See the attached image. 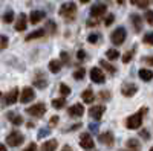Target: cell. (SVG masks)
I'll list each match as a JSON object with an SVG mask.
<instances>
[{
    "label": "cell",
    "mask_w": 153,
    "mask_h": 151,
    "mask_svg": "<svg viewBox=\"0 0 153 151\" xmlns=\"http://www.w3.org/2000/svg\"><path fill=\"white\" fill-rule=\"evenodd\" d=\"M147 113V107H143L141 110H139L138 113H135V115L129 116L126 121V127L129 128V130H136L141 127V124H143V116Z\"/></svg>",
    "instance_id": "6da1fadb"
},
{
    "label": "cell",
    "mask_w": 153,
    "mask_h": 151,
    "mask_svg": "<svg viewBox=\"0 0 153 151\" xmlns=\"http://www.w3.org/2000/svg\"><path fill=\"white\" fill-rule=\"evenodd\" d=\"M76 14V5L72 3V2H68V3H63L60 6V15L65 17L68 20H72Z\"/></svg>",
    "instance_id": "7a4b0ae2"
},
{
    "label": "cell",
    "mask_w": 153,
    "mask_h": 151,
    "mask_svg": "<svg viewBox=\"0 0 153 151\" xmlns=\"http://www.w3.org/2000/svg\"><path fill=\"white\" fill-rule=\"evenodd\" d=\"M126 35H127V32H126L124 28H117V29L112 32L110 40H112V43L115 46H120V44H123L126 41Z\"/></svg>",
    "instance_id": "3957f363"
},
{
    "label": "cell",
    "mask_w": 153,
    "mask_h": 151,
    "mask_svg": "<svg viewBox=\"0 0 153 151\" xmlns=\"http://www.w3.org/2000/svg\"><path fill=\"white\" fill-rule=\"evenodd\" d=\"M23 139H25V136H23L22 133H19V131H11V133L8 134V137H6V144H8L9 147H19V145L23 144Z\"/></svg>",
    "instance_id": "277c9868"
},
{
    "label": "cell",
    "mask_w": 153,
    "mask_h": 151,
    "mask_svg": "<svg viewBox=\"0 0 153 151\" xmlns=\"http://www.w3.org/2000/svg\"><path fill=\"white\" fill-rule=\"evenodd\" d=\"M26 111H28V115H31V116L42 118V116L45 115V111H46V105H45V104H42V102H38V104H35V105L29 107Z\"/></svg>",
    "instance_id": "5b68a950"
},
{
    "label": "cell",
    "mask_w": 153,
    "mask_h": 151,
    "mask_svg": "<svg viewBox=\"0 0 153 151\" xmlns=\"http://www.w3.org/2000/svg\"><path fill=\"white\" fill-rule=\"evenodd\" d=\"M91 80L97 84H104L106 81V75L103 73V70L98 69V67H92L91 69Z\"/></svg>",
    "instance_id": "8992f818"
},
{
    "label": "cell",
    "mask_w": 153,
    "mask_h": 151,
    "mask_svg": "<svg viewBox=\"0 0 153 151\" xmlns=\"http://www.w3.org/2000/svg\"><path fill=\"white\" fill-rule=\"evenodd\" d=\"M34 96H35V93H34V90H32V87H25V89L22 90V93H20V102L22 104H26V102H31V101L34 99Z\"/></svg>",
    "instance_id": "52a82bcc"
},
{
    "label": "cell",
    "mask_w": 153,
    "mask_h": 151,
    "mask_svg": "<svg viewBox=\"0 0 153 151\" xmlns=\"http://www.w3.org/2000/svg\"><path fill=\"white\" fill-rule=\"evenodd\" d=\"M106 11H107V8H106L104 3H97V5H94V6L91 8V15L98 20V17H101V15L106 14Z\"/></svg>",
    "instance_id": "ba28073f"
},
{
    "label": "cell",
    "mask_w": 153,
    "mask_h": 151,
    "mask_svg": "<svg viewBox=\"0 0 153 151\" xmlns=\"http://www.w3.org/2000/svg\"><path fill=\"white\" fill-rule=\"evenodd\" d=\"M104 111H106V107L104 105H94L91 107V110H89V116H91L92 119H101V116L104 115Z\"/></svg>",
    "instance_id": "9c48e42d"
},
{
    "label": "cell",
    "mask_w": 153,
    "mask_h": 151,
    "mask_svg": "<svg viewBox=\"0 0 153 151\" xmlns=\"http://www.w3.org/2000/svg\"><path fill=\"white\" fill-rule=\"evenodd\" d=\"M80 145L83 147V148H86V150H92L94 148V139H92V136L91 134H87V133H84V134H81L80 136Z\"/></svg>",
    "instance_id": "30bf717a"
},
{
    "label": "cell",
    "mask_w": 153,
    "mask_h": 151,
    "mask_svg": "<svg viewBox=\"0 0 153 151\" xmlns=\"http://www.w3.org/2000/svg\"><path fill=\"white\" fill-rule=\"evenodd\" d=\"M34 85L38 87V89H45L48 85V78L43 75V72H37L34 77Z\"/></svg>",
    "instance_id": "8fae6325"
},
{
    "label": "cell",
    "mask_w": 153,
    "mask_h": 151,
    "mask_svg": "<svg viewBox=\"0 0 153 151\" xmlns=\"http://www.w3.org/2000/svg\"><path fill=\"white\" fill-rule=\"evenodd\" d=\"M17 99H20V95H19V89H12L9 93L5 95V104L8 105H12L17 102Z\"/></svg>",
    "instance_id": "7c38bea8"
},
{
    "label": "cell",
    "mask_w": 153,
    "mask_h": 151,
    "mask_svg": "<svg viewBox=\"0 0 153 151\" xmlns=\"http://www.w3.org/2000/svg\"><path fill=\"white\" fill-rule=\"evenodd\" d=\"M68 113H69V116H72V118H80V116L84 115V107L81 104H74L72 107H69Z\"/></svg>",
    "instance_id": "4fadbf2b"
},
{
    "label": "cell",
    "mask_w": 153,
    "mask_h": 151,
    "mask_svg": "<svg viewBox=\"0 0 153 151\" xmlns=\"http://www.w3.org/2000/svg\"><path fill=\"white\" fill-rule=\"evenodd\" d=\"M136 90H138V87H136L135 84H124V85L121 87V93H123L124 96H127V98L133 96V95L136 93Z\"/></svg>",
    "instance_id": "5bb4252c"
},
{
    "label": "cell",
    "mask_w": 153,
    "mask_h": 151,
    "mask_svg": "<svg viewBox=\"0 0 153 151\" xmlns=\"http://www.w3.org/2000/svg\"><path fill=\"white\" fill-rule=\"evenodd\" d=\"M98 141H100L101 144L107 145V147H112V145H113V142H115L113 134H112V133H103V134H100V136H98Z\"/></svg>",
    "instance_id": "9a60e30c"
},
{
    "label": "cell",
    "mask_w": 153,
    "mask_h": 151,
    "mask_svg": "<svg viewBox=\"0 0 153 151\" xmlns=\"http://www.w3.org/2000/svg\"><path fill=\"white\" fill-rule=\"evenodd\" d=\"M130 20H132V24H133L135 32H141V29H143V18L139 17L138 14H132V15H130Z\"/></svg>",
    "instance_id": "2e32d148"
},
{
    "label": "cell",
    "mask_w": 153,
    "mask_h": 151,
    "mask_svg": "<svg viewBox=\"0 0 153 151\" xmlns=\"http://www.w3.org/2000/svg\"><path fill=\"white\" fill-rule=\"evenodd\" d=\"M26 29V14H20L17 17V21H16V31L22 32Z\"/></svg>",
    "instance_id": "e0dca14e"
},
{
    "label": "cell",
    "mask_w": 153,
    "mask_h": 151,
    "mask_svg": "<svg viewBox=\"0 0 153 151\" xmlns=\"http://www.w3.org/2000/svg\"><path fill=\"white\" fill-rule=\"evenodd\" d=\"M43 18H45V12H43V11H32L31 15H29V21H31L32 24L42 21Z\"/></svg>",
    "instance_id": "ac0fdd59"
},
{
    "label": "cell",
    "mask_w": 153,
    "mask_h": 151,
    "mask_svg": "<svg viewBox=\"0 0 153 151\" xmlns=\"http://www.w3.org/2000/svg\"><path fill=\"white\" fill-rule=\"evenodd\" d=\"M81 98H83V101H84L86 104H92L94 99H95V95H94L92 89H86V90L81 93Z\"/></svg>",
    "instance_id": "d6986e66"
},
{
    "label": "cell",
    "mask_w": 153,
    "mask_h": 151,
    "mask_svg": "<svg viewBox=\"0 0 153 151\" xmlns=\"http://www.w3.org/2000/svg\"><path fill=\"white\" fill-rule=\"evenodd\" d=\"M57 150V141L55 139H51L48 142H45L42 145V150L40 151H55Z\"/></svg>",
    "instance_id": "ffe728a7"
},
{
    "label": "cell",
    "mask_w": 153,
    "mask_h": 151,
    "mask_svg": "<svg viewBox=\"0 0 153 151\" xmlns=\"http://www.w3.org/2000/svg\"><path fill=\"white\" fill-rule=\"evenodd\" d=\"M46 34V31L45 29H37V31H34V32H31L28 37H26V41H31V40H35V38H42V37Z\"/></svg>",
    "instance_id": "44dd1931"
},
{
    "label": "cell",
    "mask_w": 153,
    "mask_h": 151,
    "mask_svg": "<svg viewBox=\"0 0 153 151\" xmlns=\"http://www.w3.org/2000/svg\"><path fill=\"white\" fill-rule=\"evenodd\" d=\"M127 150L129 151H141V145L136 139H129L127 141Z\"/></svg>",
    "instance_id": "7402d4cb"
},
{
    "label": "cell",
    "mask_w": 153,
    "mask_h": 151,
    "mask_svg": "<svg viewBox=\"0 0 153 151\" xmlns=\"http://www.w3.org/2000/svg\"><path fill=\"white\" fill-rule=\"evenodd\" d=\"M139 78H141L143 81H152L153 72L149 70V69H141V70H139Z\"/></svg>",
    "instance_id": "603a6c76"
},
{
    "label": "cell",
    "mask_w": 153,
    "mask_h": 151,
    "mask_svg": "<svg viewBox=\"0 0 153 151\" xmlns=\"http://www.w3.org/2000/svg\"><path fill=\"white\" fill-rule=\"evenodd\" d=\"M8 119L11 121V124H14V125H22L23 124V118L16 115V113H12V111L8 113Z\"/></svg>",
    "instance_id": "cb8c5ba5"
},
{
    "label": "cell",
    "mask_w": 153,
    "mask_h": 151,
    "mask_svg": "<svg viewBox=\"0 0 153 151\" xmlns=\"http://www.w3.org/2000/svg\"><path fill=\"white\" fill-rule=\"evenodd\" d=\"M60 69H61V61H58V60H52V61L49 63V70L52 72V73H58Z\"/></svg>",
    "instance_id": "d4e9b609"
},
{
    "label": "cell",
    "mask_w": 153,
    "mask_h": 151,
    "mask_svg": "<svg viewBox=\"0 0 153 151\" xmlns=\"http://www.w3.org/2000/svg\"><path fill=\"white\" fill-rule=\"evenodd\" d=\"M100 64H101V67H103V69H106L109 73H115V72H117V69H115L110 63H107L106 60H100Z\"/></svg>",
    "instance_id": "484cf974"
},
{
    "label": "cell",
    "mask_w": 153,
    "mask_h": 151,
    "mask_svg": "<svg viewBox=\"0 0 153 151\" xmlns=\"http://www.w3.org/2000/svg\"><path fill=\"white\" fill-rule=\"evenodd\" d=\"M66 105V99L58 98V99H52V107L54 108H63Z\"/></svg>",
    "instance_id": "4316f807"
},
{
    "label": "cell",
    "mask_w": 153,
    "mask_h": 151,
    "mask_svg": "<svg viewBox=\"0 0 153 151\" xmlns=\"http://www.w3.org/2000/svg\"><path fill=\"white\" fill-rule=\"evenodd\" d=\"M106 57L109 58V60H117L118 57H120V52L117 49H109L107 52H106Z\"/></svg>",
    "instance_id": "83f0119b"
},
{
    "label": "cell",
    "mask_w": 153,
    "mask_h": 151,
    "mask_svg": "<svg viewBox=\"0 0 153 151\" xmlns=\"http://www.w3.org/2000/svg\"><path fill=\"white\" fill-rule=\"evenodd\" d=\"M84 75H86V70H84L83 67H80V69H76V70L74 72V78H75V80H83Z\"/></svg>",
    "instance_id": "f1b7e54d"
},
{
    "label": "cell",
    "mask_w": 153,
    "mask_h": 151,
    "mask_svg": "<svg viewBox=\"0 0 153 151\" xmlns=\"http://www.w3.org/2000/svg\"><path fill=\"white\" fill-rule=\"evenodd\" d=\"M133 54H135V49H130V50H127V52H126V54L123 55V63H130V60H132Z\"/></svg>",
    "instance_id": "f546056e"
},
{
    "label": "cell",
    "mask_w": 153,
    "mask_h": 151,
    "mask_svg": "<svg viewBox=\"0 0 153 151\" xmlns=\"http://www.w3.org/2000/svg\"><path fill=\"white\" fill-rule=\"evenodd\" d=\"M143 41H144L146 44H150V46H153V32H147V34L144 35Z\"/></svg>",
    "instance_id": "4dcf8cb0"
},
{
    "label": "cell",
    "mask_w": 153,
    "mask_h": 151,
    "mask_svg": "<svg viewBox=\"0 0 153 151\" xmlns=\"http://www.w3.org/2000/svg\"><path fill=\"white\" fill-rule=\"evenodd\" d=\"M12 20H14V12L8 11L6 14L3 15V21H5V23H12Z\"/></svg>",
    "instance_id": "1f68e13d"
},
{
    "label": "cell",
    "mask_w": 153,
    "mask_h": 151,
    "mask_svg": "<svg viewBox=\"0 0 153 151\" xmlns=\"http://www.w3.org/2000/svg\"><path fill=\"white\" fill-rule=\"evenodd\" d=\"M60 93H61L63 96H68V95L71 93V89H69L66 84H60Z\"/></svg>",
    "instance_id": "d6a6232c"
},
{
    "label": "cell",
    "mask_w": 153,
    "mask_h": 151,
    "mask_svg": "<svg viewBox=\"0 0 153 151\" xmlns=\"http://www.w3.org/2000/svg\"><path fill=\"white\" fill-rule=\"evenodd\" d=\"M146 21L149 24H153V11L152 9H147L146 11Z\"/></svg>",
    "instance_id": "836d02e7"
},
{
    "label": "cell",
    "mask_w": 153,
    "mask_h": 151,
    "mask_svg": "<svg viewBox=\"0 0 153 151\" xmlns=\"http://www.w3.org/2000/svg\"><path fill=\"white\" fill-rule=\"evenodd\" d=\"M98 40H100V35H98V34H91V35L87 37V41L92 43V44H95Z\"/></svg>",
    "instance_id": "e575fe53"
},
{
    "label": "cell",
    "mask_w": 153,
    "mask_h": 151,
    "mask_svg": "<svg viewBox=\"0 0 153 151\" xmlns=\"http://www.w3.org/2000/svg\"><path fill=\"white\" fill-rule=\"evenodd\" d=\"M46 29H49V32H51V34H54V32H55V29H57V28H55V23H54L52 20H49V21L46 23Z\"/></svg>",
    "instance_id": "d590c367"
},
{
    "label": "cell",
    "mask_w": 153,
    "mask_h": 151,
    "mask_svg": "<svg viewBox=\"0 0 153 151\" xmlns=\"http://www.w3.org/2000/svg\"><path fill=\"white\" fill-rule=\"evenodd\" d=\"M98 98L103 101H109L112 98V95H110V92H101V93H98Z\"/></svg>",
    "instance_id": "8d00e7d4"
},
{
    "label": "cell",
    "mask_w": 153,
    "mask_h": 151,
    "mask_svg": "<svg viewBox=\"0 0 153 151\" xmlns=\"http://www.w3.org/2000/svg\"><path fill=\"white\" fill-rule=\"evenodd\" d=\"M150 2H152V0H139V2H138V6L141 8V9H146V8L150 5Z\"/></svg>",
    "instance_id": "74e56055"
},
{
    "label": "cell",
    "mask_w": 153,
    "mask_h": 151,
    "mask_svg": "<svg viewBox=\"0 0 153 151\" xmlns=\"http://www.w3.org/2000/svg\"><path fill=\"white\" fill-rule=\"evenodd\" d=\"M139 136H141L143 139H146V141H149V139H150V134H149V131H147V130H141Z\"/></svg>",
    "instance_id": "f35d334b"
},
{
    "label": "cell",
    "mask_w": 153,
    "mask_h": 151,
    "mask_svg": "<svg viewBox=\"0 0 153 151\" xmlns=\"http://www.w3.org/2000/svg\"><path fill=\"white\" fill-rule=\"evenodd\" d=\"M60 57H61L63 63H66V64H69V55H68L66 52H61V54H60Z\"/></svg>",
    "instance_id": "ab89813d"
},
{
    "label": "cell",
    "mask_w": 153,
    "mask_h": 151,
    "mask_svg": "<svg viewBox=\"0 0 153 151\" xmlns=\"http://www.w3.org/2000/svg\"><path fill=\"white\" fill-rule=\"evenodd\" d=\"M23 151H37V145H35V144L32 142V144H29V145H28L26 148H25Z\"/></svg>",
    "instance_id": "60d3db41"
},
{
    "label": "cell",
    "mask_w": 153,
    "mask_h": 151,
    "mask_svg": "<svg viewBox=\"0 0 153 151\" xmlns=\"http://www.w3.org/2000/svg\"><path fill=\"white\" fill-rule=\"evenodd\" d=\"M76 58H78L80 61L84 60L86 58V52H84V50H78V52H76Z\"/></svg>",
    "instance_id": "b9f144b4"
},
{
    "label": "cell",
    "mask_w": 153,
    "mask_h": 151,
    "mask_svg": "<svg viewBox=\"0 0 153 151\" xmlns=\"http://www.w3.org/2000/svg\"><path fill=\"white\" fill-rule=\"evenodd\" d=\"M113 20H115V17H113L112 14H110L109 17H106V21H104V23H106V26H110V24L113 23Z\"/></svg>",
    "instance_id": "7bdbcfd3"
},
{
    "label": "cell",
    "mask_w": 153,
    "mask_h": 151,
    "mask_svg": "<svg viewBox=\"0 0 153 151\" xmlns=\"http://www.w3.org/2000/svg\"><path fill=\"white\" fill-rule=\"evenodd\" d=\"M6 46H8V37L2 35V49H6Z\"/></svg>",
    "instance_id": "ee69618b"
},
{
    "label": "cell",
    "mask_w": 153,
    "mask_h": 151,
    "mask_svg": "<svg viewBox=\"0 0 153 151\" xmlns=\"http://www.w3.org/2000/svg\"><path fill=\"white\" fill-rule=\"evenodd\" d=\"M46 134H49V130H48V128H43L40 133H38V137H40V139H43V137H45Z\"/></svg>",
    "instance_id": "f6af8a7d"
},
{
    "label": "cell",
    "mask_w": 153,
    "mask_h": 151,
    "mask_svg": "<svg viewBox=\"0 0 153 151\" xmlns=\"http://www.w3.org/2000/svg\"><path fill=\"white\" fill-rule=\"evenodd\" d=\"M143 61L147 63V64H150V66H153V57H144Z\"/></svg>",
    "instance_id": "bcb514c9"
},
{
    "label": "cell",
    "mask_w": 153,
    "mask_h": 151,
    "mask_svg": "<svg viewBox=\"0 0 153 151\" xmlns=\"http://www.w3.org/2000/svg\"><path fill=\"white\" fill-rule=\"evenodd\" d=\"M57 122H58V116H52V118H51V125H52V127H55Z\"/></svg>",
    "instance_id": "7dc6e473"
},
{
    "label": "cell",
    "mask_w": 153,
    "mask_h": 151,
    "mask_svg": "<svg viewBox=\"0 0 153 151\" xmlns=\"http://www.w3.org/2000/svg\"><path fill=\"white\" fill-rule=\"evenodd\" d=\"M97 24H98V21H95V20H87V26H97Z\"/></svg>",
    "instance_id": "c3c4849f"
},
{
    "label": "cell",
    "mask_w": 153,
    "mask_h": 151,
    "mask_svg": "<svg viewBox=\"0 0 153 151\" xmlns=\"http://www.w3.org/2000/svg\"><path fill=\"white\" fill-rule=\"evenodd\" d=\"M91 130H92V131H97V130H98V125H97V124H91Z\"/></svg>",
    "instance_id": "681fc988"
},
{
    "label": "cell",
    "mask_w": 153,
    "mask_h": 151,
    "mask_svg": "<svg viewBox=\"0 0 153 151\" xmlns=\"http://www.w3.org/2000/svg\"><path fill=\"white\" fill-rule=\"evenodd\" d=\"M63 151H72V148L69 145H65V148H63Z\"/></svg>",
    "instance_id": "f907efd6"
},
{
    "label": "cell",
    "mask_w": 153,
    "mask_h": 151,
    "mask_svg": "<svg viewBox=\"0 0 153 151\" xmlns=\"http://www.w3.org/2000/svg\"><path fill=\"white\" fill-rule=\"evenodd\" d=\"M138 2H139V0H130V3H132V5H138Z\"/></svg>",
    "instance_id": "816d5d0a"
},
{
    "label": "cell",
    "mask_w": 153,
    "mask_h": 151,
    "mask_svg": "<svg viewBox=\"0 0 153 151\" xmlns=\"http://www.w3.org/2000/svg\"><path fill=\"white\" fill-rule=\"evenodd\" d=\"M80 2H81V3L84 5V3H89V2H91V0H80Z\"/></svg>",
    "instance_id": "f5cc1de1"
},
{
    "label": "cell",
    "mask_w": 153,
    "mask_h": 151,
    "mask_svg": "<svg viewBox=\"0 0 153 151\" xmlns=\"http://www.w3.org/2000/svg\"><path fill=\"white\" fill-rule=\"evenodd\" d=\"M0 151H6V147H5V145H2V147H0Z\"/></svg>",
    "instance_id": "db71d44e"
},
{
    "label": "cell",
    "mask_w": 153,
    "mask_h": 151,
    "mask_svg": "<svg viewBox=\"0 0 153 151\" xmlns=\"http://www.w3.org/2000/svg\"><path fill=\"white\" fill-rule=\"evenodd\" d=\"M117 3H120V5H123V3H124V0H117Z\"/></svg>",
    "instance_id": "11a10c76"
},
{
    "label": "cell",
    "mask_w": 153,
    "mask_h": 151,
    "mask_svg": "<svg viewBox=\"0 0 153 151\" xmlns=\"http://www.w3.org/2000/svg\"><path fill=\"white\" fill-rule=\"evenodd\" d=\"M150 151H153V148H150Z\"/></svg>",
    "instance_id": "9f6ffc18"
}]
</instances>
